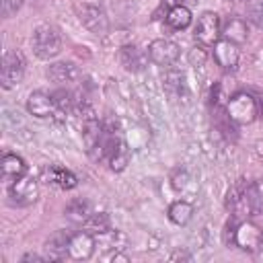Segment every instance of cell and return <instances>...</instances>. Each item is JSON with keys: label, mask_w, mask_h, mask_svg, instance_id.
Listing matches in <instances>:
<instances>
[{"label": "cell", "mask_w": 263, "mask_h": 263, "mask_svg": "<svg viewBox=\"0 0 263 263\" xmlns=\"http://www.w3.org/2000/svg\"><path fill=\"white\" fill-rule=\"evenodd\" d=\"M109 164H111V171L115 173H121L127 164H129V148L123 140H119V144L115 146V150L111 152L109 156Z\"/></svg>", "instance_id": "obj_23"}, {"label": "cell", "mask_w": 263, "mask_h": 263, "mask_svg": "<svg viewBox=\"0 0 263 263\" xmlns=\"http://www.w3.org/2000/svg\"><path fill=\"white\" fill-rule=\"evenodd\" d=\"M84 230L95 234V236H101V234H107L111 228V218L107 212H97V214H90L88 220L84 222Z\"/></svg>", "instance_id": "obj_21"}, {"label": "cell", "mask_w": 263, "mask_h": 263, "mask_svg": "<svg viewBox=\"0 0 263 263\" xmlns=\"http://www.w3.org/2000/svg\"><path fill=\"white\" fill-rule=\"evenodd\" d=\"M25 0H0V12L4 18H10L12 14H16L21 10Z\"/></svg>", "instance_id": "obj_27"}, {"label": "cell", "mask_w": 263, "mask_h": 263, "mask_svg": "<svg viewBox=\"0 0 263 263\" xmlns=\"http://www.w3.org/2000/svg\"><path fill=\"white\" fill-rule=\"evenodd\" d=\"M226 113L234 123H253L261 113V101L249 92H234L226 103Z\"/></svg>", "instance_id": "obj_1"}, {"label": "cell", "mask_w": 263, "mask_h": 263, "mask_svg": "<svg viewBox=\"0 0 263 263\" xmlns=\"http://www.w3.org/2000/svg\"><path fill=\"white\" fill-rule=\"evenodd\" d=\"M162 82H164V88H166L171 95H181V92H185V76H183V72L175 70L173 66L166 68Z\"/></svg>", "instance_id": "obj_22"}, {"label": "cell", "mask_w": 263, "mask_h": 263, "mask_svg": "<svg viewBox=\"0 0 263 263\" xmlns=\"http://www.w3.org/2000/svg\"><path fill=\"white\" fill-rule=\"evenodd\" d=\"M247 197H249L253 216H257L263 210V179H257L247 185Z\"/></svg>", "instance_id": "obj_24"}, {"label": "cell", "mask_w": 263, "mask_h": 263, "mask_svg": "<svg viewBox=\"0 0 263 263\" xmlns=\"http://www.w3.org/2000/svg\"><path fill=\"white\" fill-rule=\"evenodd\" d=\"M27 111L33 115V117H39V119H45V117H51L55 115V101H53V95L45 92V90H33L27 99Z\"/></svg>", "instance_id": "obj_11"}, {"label": "cell", "mask_w": 263, "mask_h": 263, "mask_svg": "<svg viewBox=\"0 0 263 263\" xmlns=\"http://www.w3.org/2000/svg\"><path fill=\"white\" fill-rule=\"evenodd\" d=\"M148 60H150L148 51L140 49L138 45H132L129 43V45H123L119 49V62L129 72H142L148 66Z\"/></svg>", "instance_id": "obj_13"}, {"label": "cell", "mask_w": 263, "mask_h": 263, "mask_svg": "<svg viewBox=\"0 0 263 263\" xmlns=\"http://www.w3.org/2000/svg\"><path fill=\"white\" fill-rule=\"evenodd\" d=\"M45 74L55 84H72L80 78V68L74 62H55L47 66Z\"/></svg>", "instance_id": "obj_14"}, {"label": "cell", "mask_w": 263, "mask_h": 263, "mask_svg": "<svg viewBox=\"0 0 263 263\" xmlns=\"http://www.w3.org/2000/svg\"><path fill=\"white\" fill-rule=\"evenodd\" d=\"M76 14H78V21L82 23L84 29H88L90 33L95 35H105L109 31V18L107 14L95 6V4H76Z\"/></svg>", "instance_id": "obj_6"}, {"label": "cell", "mask_w": 263, "mask_h": 263, "mask_svg": "<svg viewBox=\"0 0 263 263\" xmlns=\"http://www.w3.org/2000/svg\"><path fill=\"white\" fill-rule=\"evenodd\" d=\"M41 181L49 183V185H55L60 189H74L78 185V179L72 171L60 166V164H49L41 171Z\"/></svg>", "instance_id": "obj_12"}, {"label": "cell", "mask_w": 263, "mask_h": 263, "mask_svg": "<svg viewBox=\"0 0 263 263\" xmlns=\"http://www.w3.org/2000/svg\"><path fill=\"white\" fill-rule=\"evenodd\" d=\"M257 152H259V154H263V142H259V144H257Z\"/></svg>", "instance_id": "obj_32"}, {"label": "cell", "mask_w": 263, "mask_h": 263, "mask_svg": "<svg viewBox=\"0 0 263 263\" xmlns=\"http://www.w3.org/2000/svg\"><path fill=\"white\" fill-rule=\"evenodd\" d=\"M171 259L175 261V259H191V257H189L185 251H177V253H173V255H171Z\"/></svg>", "instance_id": "obj_30"}, {"label": "cell", "mask_w": 263, "mask_h": 263, "mask_svg": "<svg viewBox=\"0 0 263 263\" xmlns=\"http://www.w3.org/2000/svg\"><path fill=\"white\" fill-rule=\"evenodd\" d=\"M95 247H97V238L95 234L82 230V232H76L70 236V242H68V257L74 259V261H88L95 253Z\"/></svg>", "instance_id": "obj_9"}, {"label": "cell", "mask_w": 263, "mask_h": 263, "mask_svg": "<svg viewBox=\"0 0 263 263\" xmlns=\"http://www.w3.org/2000/svg\"><path fill=\"white\" fill-rule=\"evenodd\" d=\"M8 197L14 205H21V208L35 203L39 197L37 181L33 177H27V175H23L21 179H14L12 185L8 187Z\"/></svg>", "instance_id": "obj_7"}, {"label": "cell", "mask_w": 263, "mask_h": 263, "mask_svg": "<svg viewBox=\"0 0 263 263\" xmlns=\"http://www.w3.org/2000/svg\"><path fill=\"white\" fill-rule=\"evenodd\" d=\"M166 216H168V220H171L173 224L185 226V224L193 218V205H191L189 201H185V199H177V201H173V203L168 205Z\"/></svg>", "instance_id": "obj_19"}, {"label": "cell", "mask_w": 263, "mask_h": 263, "mask_svg": "<svg viewBox=\"0 0 263 263\" xmlns=\"http://www.w3.org/2000/svg\"><path fill=\"white\" fill-rule=\"evenodd\" d=\"M222 37L240 45L249 39V27H247V21L236 16V14H230L226 16V21L222 23Z\"/></svg>", "instance_id": "obj_15"}, {"label": "cell", "mask_w": 263, "mask_h": 263, "mask_svg": "<svg viewBox=\"0 0 263 263\" xmlns=\"http://www.w3.org/2000/svg\"><path fill=\"white\" fill-rule=\"evenodd\" d=\"M25 74V58L21 51L16 49H8L2 58V68H0V82L2 86L8 90L12 86H16L23 80Z\"/></svg>", "instance_id": "obj_3"}, {"label": "cell", "mask_w": 263, "mask_h": 263, "mask_svg": "<svg viewBox=\"0 0 263 263\" xmlns=\"http://www.w3.org/2000/svg\"><path fill=\"white\" fill-rule=\"evenodd\" d=\"M70 236L66 230H55L47 240H45V257L47 261H62L64 257H68V242Z\"/></svg>", "instance_id": "obj_16"}, {"label": "cell", "mask_w": 263, "mask_h": 263, "mask_svg": "<svg viewBox=\"0 0 263 263\" xmlns=\"http://www.w3.org/2000/svg\"><path fill=\"white\" fill-rule=\"evenodd\" d=\"M171 185H173L175 189H183V187L187 185V173L181 171V168H177V171L173 173V177H171Z\"/></svg>", "instance_id": "obj_28"}, {"label": "cell", "mask_w": 263, "mask_h": 263, "mask_svg": "<svg viewBox=\"0 0 263 263\" xmlns=\"http://www.w3.org/2000/svg\"><path fill=\"white\" fill-rule=\"evenodd\" d=\"M197 43L210 47L214 45L220 37H222V23H220V16L212 10L203 12L199 18H197V25H195V31H193Z\"/></svg>", "instance_id": "obj_4"}, {"label": "cell", "mask_w": 263, "mask_h": 263, "mask_svg": "<svg viewBox=\"0 0 263 263\" xmlns=\"http://www.w3.org/2000/svg\"><path fill=\"white\" fill-rule=\"evenodd\" d=\"M234 245L240 251L257 253L263 247V230L257 224L249 222V220L238 222L236 228H234Z\"/></svg>", "instance_id": "obj_5"}, {"label": "cell", "mask_w": 263, "mask_h": 263, "mask_svg": "<svg viewBox=\"0 0 263 263\" xmlns=\"http://www.w3.org/2000/svg\"><path fill=\"white\" fill-rule=\"evenodd\" d=\"M111 259H113V261H129V257H127V255H119V253H115Z\"/></svg>", "instance_id": "obj_31"}, {"label": "cell", "mask_w": 263, "mask_h": 263, "mask_svg": "<svg viewBox=\"0 0 263 263\" xmlns=\"http://www.w3.org/2000/svg\"><path fill=\"white\" fill-rule=\"evenodd\" d=\"M247 18L255 27H263V0H247Z\"/></svg>", "instance_id": "obj_25"}, {"label": "cell", "mask_w": 263, "mask_h": 263, "mask_svg": "<svg viewBox=\"0 0 263 263\" xmlns=\"http://www.w3.org/2000/svg\"><path fill=\"white\" fill-rule=\"evenodd\" d=\"M179 2H181V0H179Z\"/></svg>", "instance_id": "obj_33"}, {"label": "cell", "mask_w": 263, "mask_h": 263, "mask_svg": "<svg viewBox=\"0 0 263 263\" xmlns=\"http://www.w3.org/2000/svg\"><path fill=\"white\" fill-rule=\"evenodd\" d=\"M187 62H189V66H193V68H201V66L208 62V49H205V45H201V43L193 45V47L187 51Z\"/></svg>", "instance_id": "obj_26"}, {"label": "cell", "mask_w": 263, "mask_h": 263, "mask_svg": "<svg viewBox=\"0 0 263 263\" xmlns=\"http://www.w3.org/2000/svg\"><path fill=\"white\" fill-rule=\"evenodd\" d=\"M212 47H214V60L222 70H236L238 60H240V51L236 43L220 37Z\"/></svg>", "instance_id": "obj_10"}, {"label": "cell", "mask_w": 263, "mask_h": 263, "mask_svg": "<svg viewBox=\"0 0 263 263\" xmlns=\"http://www.w3.org/2000/svg\"><path fill=\"white\" fill-rule=\"evenodd\" d=\"M0 166H2V177H4L6 181L21 179V177L27 173V164H25V160H23L21 156L12 154V152H6V154L2 156Z\"/></svg>", "instance_id": "obj_18"}, {"label": "cell", "mask_w": 263, "mask_h": 263, "mask_svg": "<svg viewBox=\"0 0 263 263\" xmlns=\"http://www.w3.org/2000/svg\"><path fill=\"white\" fill-rule=\"evenodd\" d=\"M150 62L160 68H171L179 60V45L171 39H154L148 45Z\"/></svg>", "instance_id": "obj_8"}, {"label": "cell", "mask_w": 263, "mask_h": 263, "mask_svg": "<svg viewBox=\"0 0 263 263\" xmlns=\"http://www.w3.org/2000/svg\"><path fill=\"white\" fill-rule=\"evenodd\" d=\"M166 23H168L171 29L183 31V29H187L191 25V10L187 6H183V4H175L166 12Z\"/></svg>", "instance_id": "obj_20"}, {"label": "cell", "mask_w": 263, "mask_h": 263, "mask_svg": "<svg viewBox=\"0 0 263 263\" xmlns=\"http://www.w3.org/2000/svg\"><path fill=\"white\" fill-rule=\"evenodd\" d=\"M31 47L33 53L41 60H51L62 51V37L55 27L51 25H39L31 35Z\"/></svg>", "instance_id": "obj_2"}, {"label": "cell", "mask_w": 263, "mask_h": 263, "mask_svg": "<svg viewBox=\"0 0 263 263\" xmlns=\"http://www.w3.org/2000/svg\"><path fill=\"white\" fill-rule=\"evenodd\" d=\"M21 261H23V263H27V261L43 263V261H47V257H41V255H37V253H27V255H23V257H21Z\"/></svg>", "instance_id": "obj_29"}, {"label": "cell", "mask_w": 263, "mask_h": 263, "mask_svg": "<svg viewBox=\"0 0 263 263\" xmlns=\"http://www.w3.org/2000/svg\"><path fill=\"white\" fill-rule=\"evenodd\" d=\"M90 214H92L90 212V201L86 197H74V199H70L68 205H66V210H64V216L70 222H74V224H84Z\"/></svg>", "instance_id": "obj_17"}]
</instances>
